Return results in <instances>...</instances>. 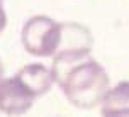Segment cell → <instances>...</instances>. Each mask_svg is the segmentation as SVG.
I'll return each instance as SVG.
<instances>
[{"label": "cell", "instance_id": "3", "mask_svg": "<svg viewBox=\"0 0 129 117\" xmlns=\"http://www.w3.org/2000/svg\"><path fill=\"white\" fill-rule=\"evenodd\" d=\"M36 95L17 76L0 80V112L10 117L22 115L31 110Z\"/></svg>", "mask_w": 129, "mask_h": 117}, {"label": "cell", "instance_id": "6", "mask_svg": "<svg viewBox=\"0 0 129 117\" xmlns=\"http://www.w3.org/2000/svg\"><path fill=\"white\" fill-rule=\"evenodd\" d=\"M102 117H129V80L119 82L105 92L100 102Z\"/></svg>", "mask_w": 129, "mask_h": 117}, {"label": "cell", "instance_id": "5", "mask_svg": "<svg viewBox=\"0 0 129 117\" xmlns=\"http://www.w3.org/2000/svg\"><path fill=\"white\" fill-rule=\"evenodd\" d=\"M15 76L36 95L41 97L51 90L54 78H53L51 68L41 65V63H29L24 68H20Z\"/></svg>", "mask_w": 129, "mask_h": 117}, {"label": "cell", "instance_id": "2", "mask_svg": "<svg viewBox=\"0 0 129 117\" xmlns=\"http://www.w3.org/2000/svg\"><path fill=\"white\" fill-rule=\"evenodd\" d=\"M61 32L63 26L54 19L46 15H34L22 27L20 41L24 49L32 56L53 58L61 44Z\"/></svg>", "mask_w": 129, "mask_h": 117}, {"label": "cell", "instance_id": "4", "mask_svg": "<svg viewBox=\"0 0 129 117\" xmlns=\"http://www.w3.org/2000/svg\"><path fill=\"white\" fill-rule=\"evenodd\" d=\"M61 26L63 32L58 53H92L93 36L88 27L77 22H66Z\"/></svg>", "mask_w": 129, "mask_h": 117}, {"label": "cell", "instance_id": "7", "mask_svg": "<svg viewBox=\"0 0 129 117\" xmlns=\"http://www.w3.org/2000/svg\"><path fill=\"white\" fill-rule=\"evenodd\" d=\"M5 26H7V14L4 9V0H0V34L4 32Z\"/></svg>", "mask_w": 129, "mask_h": 117}, {"label": "cell", "instance_id": "1", "mask_svg": "<svg viewBox=\"0 0 129 117\" xmlns=\"http://www.w3.org/2000/svg\"><path fill=\"white\" fill-rule=\"evenodd\" d=\"M51 73L66 100L80 110L100 105L109 90V75L90 53H56Z\"/></svg>", "mask_w": 129, "mask_h": 117}, {"label": "cell", "instance_id": "8", "mask_svg": "<svg viewBox=\"0 0 129 117\" xmlns=\"http://www.w3.org/2000/svg\"><path fill=\"white\" fill-rule=\"evenodd\" d=\"M4 78V65H2V59H0V80Z\"/></svg>", "mask_w": 129, "mask_h": 117}]
</instances>
